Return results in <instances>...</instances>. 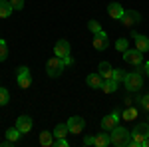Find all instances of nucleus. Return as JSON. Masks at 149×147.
Wrapping results in <instances>:
<instances>
[{"label": "nucleus", "instance_id": "8", "mask_svg": "<svg viewBox=\"0 0 149 147\" xmlns=\"http://www.w3.org/2000/svg\"><path fill=\"white\" fill-rule=\"evenodd\" d=\"M68 127H70V133H81L84 129H86V121L81 119V117H78V115H74V117H70L68 121Z\"/></svg>", "mask_w": 149, "mask_h": 147}, {"label": "nucleus", "instance_id": "19", "mask_svg": "<svg viewBox=\"0 0 149 147\" xmlns=\"http://www.w3.org/2000/svg\"><path fill=\"white\" fill-rule=\"evenodd\" d=\"M109 143H111V139H109V131H107V133H100V135H95V143H93V145L107 147Z\"/></svg>", "mask_w": 149, "mask_h": 147}, {"label": "nucleus", "instance_id": "32", "mask_svg": "<svg viewBox=\"0 0 149 147\" xmlns=\"http://www.w3.org/2000/svg\"><path fill=\"white\" fill-rule=\"evenodd\" d=\"M93 143H95V137L86 135V139H84V145H93Z\"/></svg>", "mask_w": 149, "mask_h": 147}, {"label": "nucleus", "instance_id": "31", "mask_svg": "<svg viewBox=\"0 0 149 147\" xmlns=\"http://www.w3.org/2000/svg\"><path fill=\"white\" fill-rule=\"evenodd\" d=\"M54 145L56 147H68V141H66L64 137H58L56 141H54Z\"/></svg>", "mask_w": 149, "mask_h": 147}, {"label": "nucleus", "instance_id": "10", "mask_svg": "<svg viewBox=\"0 0 149 147\" xmlns=\"http://www.w3.org/2000/svg\"><path fill=\"white\" fill-rule=\"evenodd\" d=\"M54 56H58V58L70 56V42L68 40H58L56 46H54Z\"/></svg>", "mask_w": 149, "mask_h": 147}, {"label": "nucleus", "instance_id": "16", "mask_svg": "<svg viewBox=\"0 0 149 147\" xmlns=\"http://www.w3.org/2000/svg\"><path fill=\"white\" fill-rule=\"evenodd\" d=\"M12 4H10V0L6 2V0H0V18H8L12 14Z\"/></svg>", "mask_w": 149, "mask_h": 147}, {"label": "nucleus", "instance_id": "25", "mask_svg": "<svg viewBox=\"0 0 149 147\" xmlns=\"http://www.w3.org/2000/svg\"><path fill=\"white\" fill-rule=\"evenodd\" d=\"M8 100H10L8 90H6V88H0V105H6V103H8Z\"/></svg>", "mask_w": 149, "mask_h": 147}, {"label": "nucleus", "instance_id": "9", "mask_svg": "<svg viewBox=\"0 0 149 147\" xmlns=\"http://www.w3.org/2000/svg\"><path fill=\"white\" fill-rule=\"evenodd\" d=\"M107 46H109V42H107V36H105L103 30H100V32L93 34V48H95V50L102 52V50H105Z\"/></svg>", "mask_w": 149, "mask_h": 147}, {"label": "nucleus", "instance_id": "4", "mask_svg": "<svg viewBox=\"0 0 149 147\" xmlns=\"http://www.w3.org/2000/svg\"><path fill=\"white\" fill-rule=\"evenodd\" d=\"M64 68H66L64 60H62V58H58V56L50 58V60H48V64H46V72H48V76H50V78H58V76L64 72Z\"/></svg>", "mask_w": 149, "mask_h": 147}, {"label": "nucleus", "instance_id": "14", "mask_svg": "<svg viewBox=\"0 0 149 147\" xmlns=\"http://www.w3.org/2000/svg\"><path fill=\"white\" fill-rule=\"evenodd\" d=\"M86 82H88V86L90 88H93V90H100L103 84V78L100 76V74H90L88 78H86Z\"/></svg>", "mask_w": 149, "mask_h": 147}, {"label": "nucleus", "instance_id": "33", "mask_svg": "<svg viewBox=\"0 0 149 147\" xmlns=\"http://www.w3.org/2000/svg\"><path fill=\"white\" fill-rule=\"evenodd\" d=\"M62 60H64L66 66H72V64H74V58H72V56H66V58H62Z\"/></svg>", "mask_w": 149, "mask_h": 147}, {"label": "nucleus", "instance_id": "13", "mask_svg": "<svg viewBox=\"0 0 149 147\" xmlns=\"http://www.w3.org/2000/svg\"><path fill=\"white\" fill-rule=\"evenodd\" d=\"M16 127H18L22 133H28V131L32 129V117H28V115H20V117L16 119Z\"/></svg>", "mask_w": 149, "mask_h": 147}, {"label": "nucleus", "instance_id": "18", "mask_svg": "<svg viewBox=\"0 0 149 147\" xmlns=\"http://www.w3.org/2000/svg\"><path fill=\"white\" fill-rule=\"evenodd\" d=\"M40 145H44V147L54 145V133H50V131H42V133H40Z\"/></svg>", "mask_w": 149, "mask_h": 147}, {"label": "nucleus", "instance_id": "35", "mask_svg": "<svg viewBox=\"0 0 149 147\" xmlns=\"http://www.w3.org/2000/svg\"><path fill=\"white\" fill-rule=\"evenodd\" d=\"M143 70H145V74H147V76H149V62H147V64H145V66H143Z\"/></svg>", "mask_w": 149, "mask_h": 147}, {"label": "nucleus", "instance_id": "5", "mask_svg": "<svg viewBox=\"0 0 149 147\" xmlns=\"http://www.w3.org/2000/svg\"><path fill=\"white\" fill-rule=\"evenodd\" d=\"M123 60H125V64H129V66H141V62H143V52H139L137 48H135V50L127 48L125 52H123Z\"/></svg>", "mask_w": 149, "mask_h": 147}, {"label": "nucleus", "instance_id": "22", "mask_svg": "<svg viewBox=\"0 0 149 147\" xmlns=\"http://www.w3.org/2000/svg\"><path fill=\"white\" fill-rule=\"evenodd\" d=\"M20 135H22V131H20L18 127H12V129L6 131V139H8V141H14V143L20 139Z\"/></svg>", "mask_w": 149, "mask_h": 147}, {"label": "nucleus", "instance_id": "15", "mask_svg": "<svg viewBox=\"0 0 149 147\" xmlns=\"http://www.w3.org/2000/svg\"><path fill=\"white\" fill-rule=\"evenodd\" d=\"M97 74H100L103 79H111V76H113V68H111V64H109V62H102Z\"/></svg>", "mask_w": 149, "mask_h": 147}, {"label": "nucleus", "instance_id": "26", "mask_svg": "<svg viewBox=\"0 0 149 147\" xmlns=\"http://www.w3.org/2000/svg\"><path fill=\"white\" fill-rule=\"evenodd\" d=\"M115 48H117V50H119V52H125L127 48H129V42H127L125 38H119V40H117V42H115Z\"/></svg>", "mask_w": 149, "mask_h": 147}, {"label": "nucleus", "instance_id": "27", "mask_svg": "<svg viewBox=\"0 0 149 147\" xmlns=\"http://www.w3.org/2000/svg\"><path fill=\"white\" fill-rule=\"evenodd\" d=\"M111 79H115V82H117V84H119V82H123V79H125V72H123V70H113V76H111Z\"/></svg>", "mask_w": 149, "mask_h": 147}, {"label": "nucleus", "instance_id": "2", "mask_svg": "<svg viewBox=\"0 0 149 147\" xmlns=\"http://www.w3.org/2000/svg\"><path fill=\"white\" fill-rule=\"evenodd\" d=\"M147 137H149V123H139L137 127L133 129V133H131L129 147H143Z\"/></svg>", "mask_w": 149, "mask_h": 147}, {"label": "nucleus", "instance_id": "21", "mask_svg": "<svg viewBox=\"0 0 149 147\" xmlns=\"http://www.w3.org/2000/svg\"><path fill=\"white\" fill-rule=\"evenodd\" d=\"M121 117H123L125 121H133V119L137 117V109H135V107H131V105H127V109L121 113Z\"/></svg>", "mask_w": 149, "mask_h": 147}, {"label": "nucleus", "instance_id": "1", "mask_svg": "<svg viewBox=\"0 0 149 147\" xmlns=\"http://www.w3.org/2000/svg\"><path fill=\"white\" fill-rule=\"evenodd\" d=\"M109 139H111V145L125 147V145H129V141H131V131H127L125 127L117 125V127H113V129L109 131Z\"/></svg>", "mask_w": 149, "mask_h": 147}, {"label": "nucleus", "instance_id": "23", "mask_svg": "<svg viewBox=\"0 0 149 147\" xmlns=\"http://www.w3.org/2000/svg\"><path fill=\"white\" fill-rule=\"evenodd\" d=\"M70 133V127H68V123H62V125H58L56 129H54V137H66Z\"/></svg>", "mask_w": 149, "mask_h": 147}, {"label": "nucleus", "instance_id": "20", "mask_svg": "<svg viewBox=\"0 0 149 147\" xmlns=\"http://www.w3.org/2000/svg\"><path fill=\"white\" fill-rule=\"evenodd\" d=\"M18 86L26 90V88H30L32 86V78H30V72L28 74H18Z\"/></svg>", "mask_w": 149, "mask_h": 147}, {"label": "nucleus", "instance_id": "30", "mask_svg": "<svg viewBox=\"0 0 149 147\" xmlns=\"http://www.w3.org/2000/svg\"><path fill=\"white\" fill-rule=\"evenodd\" d=\"M10 4L14 10H22L24 8V0H10Z\"/></svg>", "mask_w": 149, "mask_h": 147}, {"label": "nucleus", "instance_id": "3", "mask_svg": "<svg viewBox=\"0 0 149 147\" xmlns=\"http://www.w3.org/2000/svg\"><path fill=\"white\" fill-rule=\"evenodd\" d=\"M123 84H125L127 91H139L141 88H143V76H141V70H135V72H131V74H125Z\"/></svg>", "mask_w": 149, "mask_h": 147}, {"label": "nucleus", "instance_id": "6", "mask_svg": "<svg viewBox=\"0 0 149 147\" xmlns=\"http://www.w3.org/2000/svg\"><path fill=\"white\" fill-rule=\"evenodd\" d=\"M139 20H141V14L137 10H125L121 16V24L125 28H133L135 24H139Z\"/></svg>", "mask_w": 149, "mask_h": 147}, {"label": "nucleus", "instance_id": "11", "mask_svg": "<svg viewBox=\"0 0 149 147\" xmlns=\"http://www.w3.org/2000/svg\"><path fill=\"white\" fill-rule=\"evenodd\" d=\"M123 6L121 4H117V2H111V4H107V14L113 18V20H121V16H123Z\"/></svg>", "mask_w": 149, "mask_h": 147}, {"label": "nucleus", "instance_id": "29", "mask_svg": "<svg viewBox=\"0 0 149 147\" xmlns=\"http://www.w3.org/2000/svg\"><path fill=\"white\" fill-rule=\"evenodd\" d=\"M139 103H141V107H143L145 111H149V93L143 95V98H139Z\"/></svg>", "mask_w": 149, "mask_h": 147}, {"label": "nucleus", "instance_id": "24", "mask_svg": "<svg viewBox=\"0 0 149 147\" xmlns=\"http://www.w3.org/2000/svg\"><path fill=\"white\" fill-rule=\"evenodd\" d=\"M8 58V46H6V42L0 38V62H4Z\"/></svg>", "mask_w": 149, "mask_h": 147}, {"label": "nucleus", "instance_id": "7", "mask_svg": "<svg viewBox=\"0 0 149 147\" xmlns=\"http://www.w3.org/2000/svg\"><path fill=\"white\" fill-rule=\"evenodd\" d=\"M117 121H119V111H113L111 115H105V117H102V129L103 131H111L113 127H117Z\"/></svg>", "mask_w": 149, "mask_h": 147}, {"label": "nucleus", "instance_id": "34", "mask_svg": "<svg viewBox=\"0 0 149 147\" xmlns=\"http://www.w3.org/2000/svg\"><path fill=\"white\" fill-rule=\"evenodd\" d=\"M28 72H30V70L26 68V66H20V68H18V74H28Z\"/></svg>", "mask_w": 149, "mask_h": 147}, {"label": "nucleus", "instance_id": "17", "mask_svg": "<svg viewBox=\"0 0 149 147\" xmlns=\"http://www.w3.org/2000/svg\"><path fill=\"white\" fill-rule=\"evenodd\" d=\"M115 90H117V82L115 79H103V84H102L103 93H113Z\"/></svg>", "mask_w": 149, "mask_h": 147}, {"label": "nucleus", "instance_id": "12", "mask_svg": "<svg viewBox=\"0 0 149 147\" xmlns=\"http://www.w3.org/2000/svg\"><path fill=\"white\" fill-rule=\"evenodd\" d=\"M133 42H135V48H137L139 52H147L149 50V38L143 34H133Z\"/></svg>", "mask_w": 149, "mask_h": 147}, {"label": "nucleus", "instance_id": "28", "mask_svg": "<svg viewBox=\"0 0 149 147\" xmlns=\"http://www.w3.org/2000/svg\"><path fill=\"white\" fill-rule=\"evenodd\" d=\"M88 28H90V30H92L93 34H95V32H100V30H102V26H100V22H95V20H90V24H88Z\"/></svg>", "mask_w": 149, "mask_h": 147}]
</instances>
